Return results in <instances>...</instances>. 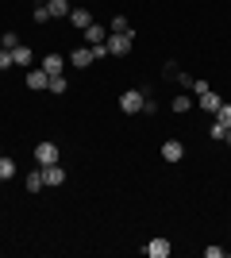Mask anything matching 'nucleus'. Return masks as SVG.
Masks as SVG:
<instances>
[{"instance_id":"1","label":"nucleus","mask_w":231,"mask_h":258,"mask_svg":"<svg viewBox=\"0 0 231 258\" xmlns=\"http://www.w3.org/2000/svg\"><path fill=\"white\" fill-rule=\"evenodd\" d=\"M193 93H197V97H193V100H197V108H204V112H212V116H216V108L223 104V100L208 89V81H197V85H193Z\"/></svg>"},{"instance_id":"2","label":"nucleus","mask_w":231,"mask_h":258,"mask_svg":"<svg viewBox=\"0 0 231 258\" xmlns=\"http://www.w3.org/2000/svg\"><path fill=\"white\" fill-rule=\"evenodd\" d=\"M143 104H146V93H143V89H127V93L120 97V112H127V116L143 112Z\"/></svg>"},{"instance_id":"3","label":"nucleus","mask_w":231,"mask_h":258,"mask_svg":"<svg viewBox=\"0 0 231 258\" xmlns=\"http://www.w3.org/2000/svg\"><path fill=\"white\" fill-rule=\"evenodd\" d=\"M131 43H135L131 35H116V31H112V35H108V54L123 58V54H131Z\"/></svg>"},{"instance_id":"4","label":"nucleus","mask_w":231,"mask_h":258,"mask_svg":"<svg viewBox=\"0 0 231 258\" xmlns=\"http://www.w3.org/2000/svg\"><path fill=\"white\" fill-rule=\"evenodd\" d=\"M146 258H170V250H174V247H170V239H162V235H154L150 239V243H146Z\"/></svg>"},{"instance_id":"5","label":"nucleus","mask_w":231,"mask_h":258,"mask_svg":"<svg viewBox=\"0 0 231 258\" xmlns=\"http://www.w3.org/2000/svg\"><path fill=\"white\" fill-rule=\"evenodd\" d=\"M66 62H69V66H77V70H85V66H93V62H97V54H93V46H77V50L69 54Z\"/></svg>"},{"instance_id":"6","label":"nucleus","mask_w":231,"mask_h":258,"mask_svg":"<svg viewBox=\"0 0 231 258\" xmlns=\"http://www.w3.org/2000/svg\"><path fill=\"white\" fill-rule=\"evenodd\" d=\"M85 43H89V46H104V43H108V27H100V23L93 20V23L85 27Z\"/></svg>"},{"instance_id":"7","label":"nucleus","mask_w":231,"mask_h":258,"mask_svg":"<svg viewBox=\"0 0 231 258\" xmlns=\"http://www.w3.org/2000/svg\"><path fill=\"white\" fill-rule=\"evenodd\" d=\"M46 85H50V74H46V70H39V66H31V70H27V89L43 93Z\"/></svg>"},{"instance_id":"8","label":"nucleus","mask_w":231,"mask_h":258,"mask_svg":"<svg viewBox=\"0 0 231 258\" xmlns=\"http://www.w3.org/2000/svg\"><path fill=\"white\" fill-rule=\"evenodd\" d=\"M35 162H39V166H54L58 162V147L54 143H39V147H35Z\"/></svg>"},{"instance_id":"9","label":"nucleus","mask_w":231,"mask_h":258,"mask_svg":"<svg viewBox=\"0 0 231 258\" xmlns=\"http://www.w3.org/2000/svg\"><path fill=\"white\" fill-rule=\"evenodd\" d=\"M39 70H46L50 77H58L62 70H66V58H62V54H46L43 62H39Z\"/></svg>"},{"instance_id":"10","label":"nucleus","mask_w":231,"mask_h":258,"mask_svg":"<svg viewBox=\"0 0 231 258\" xmlns=\"http://www.w3.org/2000/svg\"><path fill=\"white\" fill-rule=\"evenodd\" d=\"M12 62H16V66H23V70H31V66H35V54H31V46H27V43H20L16 50H12Z\"/></svg>"},{"instance_id":"11","label":"nucleus","mask_w":231,"mask_h":258,"mask_svg":"<svg viewBox=\"0 0 231 258\" xmlns=\"http://www.w3.org/2000/svg\"><path fill=\"white\" fill-rule=\"evenodd\" d=\"M162 158L166 162H181V158H185V147H181L177 139H166L162 143Z\"/></svg>"},{"instance_id":"12","label":"nucleus","mask_w":231,"mask_h":258,"mask_svg":"<svg viewBox=\"0 0 231 258\" xmlns=\"http://www.w3.org/2000/svg\"><path fill=\"white\" fill-rule=\"evenodd\" d=\"M23 189H27V193H39V189H46V181H43V166H39V170H27V177H23Z\"/></svg>"},{"instance_id":"13","label":"nucleus","mask_w":231,"mask_h":258,"mask_svg":"<svg viewBox=\"0 0 231 258\" xmlns=\"http://www.w3.org/2000/svg\"><path fill=\"white\" fill-rule=\"evenodd\" d=\"M43 181L50 185V189H54V185H62V181H66V170H62L58 162H54V166H43Z\"/></svg>"},{"instance_id":"14","label":"nucleus","mask_w":231,"mask_h":258,"mask_svg":"<svg viewBox=\"0 0 231 258\" xmlns=\"http://www.w3.org/2000/svg\"><path fill=\"white\" fill-rule=\"evenodd\" d=\"M69 8H73L69 0H46V12H50L54 20H69Z\"/></svg>"},{"instance_id":"15","label":"nucleus","mask_w":231,"mask_h":258,"mask_svg":"<svg viewBox=\"0 0 231 258\" xmlns=\"http://www.w3.org/2000/svg\"><path fill=\"white\" fill-rule=\"evenodd\" d=\"M69 23H73V27H81V31H85L89 23H93V12H89V8H69Z\"/></svg>"},{"instance_id":"16","label":"nucleus","mask_w":231,"mask_h":258,"mask_svg":"<svg viewBox=\"0 0 231 258\" xmlns=\"http://www.w3.org/2000/svg\"><path fill=\"white\" fill-rule=\"evenodd\" d=\"M46 93H54V97H62V93H69V77H66V74L50 77V85H46Z\"/></svg>"},{"instance_id":"17","label":"nucleus","mask_w":231,"mask_h":258,"mask_svg":"<svg viewBox=\"0 0 231 258\" xmlns=\"http://www.w3.org/2000/svg\"><path fill=\"white\" fill-rule=\"evenodd\" d=\"M108 31H116V35H131V39H135V31H131V20H127V16H116Z\"/></svg>"},{"instance_id":"18","label":"nucleus","mask_w":231,"mask_h":258,"mask_svg":"<svg viewBox=\"0 0 231 258\" xmlns=\"http://www.w3.org/2000/svg\"><path fill=\"white\" fill-rule=\"evenodd\" d=\"M12 177H16V162L8 154H0V181H12Z\"/></svg>"},{"instance_id":"19","label":"nucleus","mask_w":231,"mask_h":258,"mask_svg":"<svg viewBox=\"0 0 231 258\" xmlns=\"http://www.w3.org/2000/svg\"><path fill=\"white\" fill-rule=\"evenodd\" d=\"M193 104H197V100H193V97H185V93H177V97H174V112H177V116H181V112H189Z\"/></svg>"},{"instance_id":"20","label":"nucleus","mask_w":231,"mask_h":258,"mask_svg":"<svg viewBox=\"0 0 231 258\" xmlns=\"http://www.w3.org/2000/svg\"><path fill=\"white\" fill-rule=\"evenodd\" d=\"M216 123H223V127H231V104L223 100L220 108H216Z\"/></svg>"},{"instance_id":"21","label":"nucleus","mask_w":231,"mask_h":258,"mask_svg":"<svg viewBox=\"0 0 231 258\" xmlns=\"http://www.w3.org/2000/svg\"><path fill=\"white\" fill-rule=\"evenodd\" d=\"M0 46H4V50H16V46H20V39H16L12 31H4V35H0Z\"/></svg>"},{"instance_id":"22","label":"nucleus","mask_w":231,"mask_h":258,"mask_svg":"<svg viewBox=\"0 0 231 258\" xmlns=\"http://www.w3.org/2000/svg\"><path fill=\"white\" fill-rule=\"evenodd\" d=\"M177 85H181V89H193V85H197V77H193V74H181V70H177Z\"/></svg>"},{"instance_id":"23","label":"nucleus","mask_w":231,"mask_h":258,"mask_svg":"<svg viewBox=\"0 0 231 258\" xmlns=\"http://www.w3.org/2000/svg\"><path fill=\"white\" fill-rule=\"evenodd\" d=\"M31 20H35V23H46V20H50V12H46V4H35Z\"/></svg>"},{"instance_id":"24","label":"nucleus","mask_w":231,"mask_h":258,"mask_svg":"<svg viewBox=\"0 0 231 258\" xmlns=\"http://www.w3.org/2000/svg\"><path fill=\"white\" fill-rule=\"evenodd\" d=\"M223 131H227V127H223V123H216V119H212V127H208V135H212V139H216V143H223Z\"/></svg>"},{"instance_id":"25","label":"nucleus","mask_w":231,"mask_h":258,"mask_svg":"<svg viewBox=\"0 0 231 258\" xmlns=\"http://www.w3.org/2000/svg\"><path fill=\"white\" fill-rule=\"evenodd\" d=\"M8 66H16V62H12V50H4V46H0V70H8Z\"/></svg>"},{"instance_id":"26","label":"nucleus","mask_w":231,"mask_h":258,"mask_svg":"<svg viewBox=\"0 0 231 258\" xmlns=\"http://www.w3.org/2000/svg\"><path fill=\"white\" fill-rule=\"evenodd\" d=\"M223 254H227L223 247H204V258H223Z\"/></svg>"},{"instance_id":"27","label":"nucleus","mask_w":231,"mask_h":258,"mask_svg":"<svg viewBox=\"0 0 231 258\" xmlns=\"http://www.w3.org/2000/svg\"><path fill=\"white\" fill-rule=\"evenodd\" d=\"M143 112H146V116H154V112H158V100H154V97H146V104H143Z\"/></svg>"},{"instance_id":"28","label":"nucleus","mask_w":231,"mask_h":258,"mask_svg":"<svg viewBox=\"0 0 231 258\" xmlns=\"http://www.w3.org/2000/svg\"><path fill=\"white\" fill-rule=\"evenodd\" d=\"M223 143H231V127H227V131H223Z\"/></svg>"},{"instance_id":"29","label":"nucleus","mask_w":231,"mask_h":258,"mask_svg":"<svg viewBox=\"0 0 231 258\" xmlns=\"http://www.w3.org/2000/svg\"><path fill=\"white\" fill-rule=\"evenodd\" d=\"M0 154H4V147H0Z\"/></svg>"}]
</instances>
